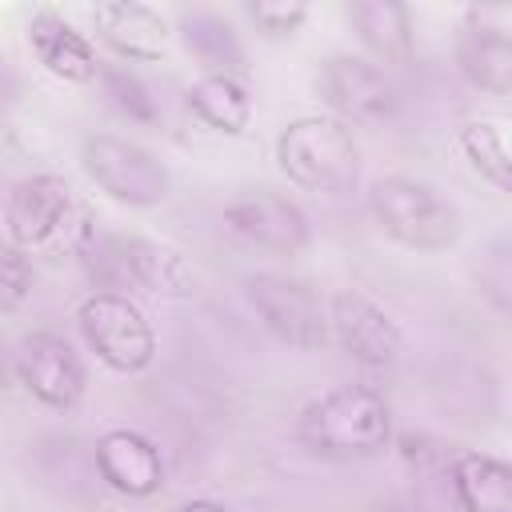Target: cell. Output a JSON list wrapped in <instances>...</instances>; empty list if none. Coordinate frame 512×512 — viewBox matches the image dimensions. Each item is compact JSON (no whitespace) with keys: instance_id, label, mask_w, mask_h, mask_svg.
<instances>
[{"instance_id":"obj_7","label":"cell","mask_w":512,"mask_h":512,"mask_svg":"<svg viewBox=\"0 0 512 512\" xmlns=\"http://www.w3.org/2000/svg\"><path fill=\"white\" fill-rule=\"evenodd\" d=\"M316 92L340 124H384L396 112V84L376 60L336 52L316 72Z\"/></svg>"},{"instance_id":"obj_23","label":"cell","mask_w":512,"mask_h":512,"mask_svg":"<svg viewBox=\"0 0 512 512\" xmlns=\"http://www.w3.org/2000/svg\"><path fill=\"white\" fill-rule=\"evenodd\" d=\"M248 20L268 40H284V36L300 32V24L308 20V4H300V0H256V4H248Z\"/></svg>"},{"instance_id":"obj_1","label":"cell","mask_w":512,"mask_h":512,"mask_svg":"<svg viewBox=\"0 0 512 512\" xmlns=\"http://www.w3.org/2000/svg\"><path fill=\"white\" fill-rule=\"evenodd\" d=\"M368 212L388 240L412 252H444L460 240V204L416 176H376L368 184Z\"/></svg>"},{"instance_id":"obj_24","label":"cell","mask_w":512,"mask_h":512,"mask_svg":"<svg viewBox=\"0 0 512 512\" xmlns=\"http://www.w3.org/2000/svg\"><path fill=\"white\" fill-rule=\"evenodd\" d=\"M104 80H108V88H112L116 104H120L128 116H136V120H152V116H156L148 88H144L132 72H124V68H108V72H104Z\"/></svg>"},{"instance_id":"obj_26","label":"cell","mask_w":512,"mask_h":512,"mask_svg":"<svg viewBox=\"0 0 512 512\" xmlns=\"http://www.w3.org/2000/svg\"><path fill=\"white\" fill-rule=\"evenodd\" d=\"M176 512H228V508L216 504V500H188V504H180Z\"/></svg>"},{"instance_id":"obj_6","label":"cell","mask_w":512,"mask_h":512,"mask_svg":"<svg viewBox=\"0 0 512 512\" xmlns=\"http://www.w3.org/2000/svg\"><path fill=\"white\" fill-rule=\"evenodd\" d=\"M244 296L252 304V312L260 316V324L288 348L300 352H316L332 340L328 332V304L324 296L292 276H276V272H256L244 284Z\"/></svg>"},{"instance_id":"obj_8","label":"cell","mask_w":512,"mask_h":512,"mask_svg":"<svg viewBox=\"0 0 512 512\" xmlns=\"http://www.w3.org/2000/svg\"><path fill=\"white\" fill-rule=\"evenodd\" d=\"M224 224L244 244L260 248V252H276V256H296L312 240V224H308L304 208L268 188L244 192L232 204H224Z\"/></svg>"},{"instance_id":"obj_4","label":"cell","mask_w":512,"mask_h":512,"mask_svg":"<svg viewBox=\"0 0 512 512\" xmlns=\"http://www.w3.org/2000/svg\"><path fill=\"white\" fill-rule=\"evenodd\" d=\"M80 168L108 200H116L124 208H156L172 192L168 164L152 148H144L140 140H128V136H112V132L84 136Z\"/></svg>"},{"instance_id":"obj_11","label":"cell","mask_w":512,"mask_h":512,"mask_svg":"<svg viewBox=\"0 0 512 512\" xmlns=\"http://www.w3.org/2000/svg\"><path fill=\"white\" fill-rule=\"evenodd\" d=\"M328 332L336 344L368 368H384L400 352V328L396 320L360 288H336L328 300Z\"/></svg>"},{"instance_id":"obj_10","label":"cell","mask_w":512,"mask_h":512,"mask_svg":"<svg viewBox=\"0 0 512 512\" xmlns=\"http://www.w3.org/2000/svg\"><path fill=\"white\" fill-rule=\"evenodd\" d=\"M456 60L468 84L492 96L512 92V12L508 8H468L456 40Z\"/></svg>"},{"instance_id":"obj_15","label":"cell","mask_w":512,"mask_h":512,"mask_svg":"<svg viewBox=\"0 0 512 512\" xmlns=\"http://www.w3.org/2000/svg\"><path fill=\"white\" fill-rule=\"evenodd\" d=\"M28 48L36 56V64L48 76L64 80V84H92L100 76V60H96L92 40L72 20H64L52 8L32 12V20H28Z\"/></svg>"},{"instance_id":"obj_27","label":"cell","mask_w":512,"mask_h":512,"mask_svg":"<svg viewBox=\"0 0 512 512\" xmlns=\"http://www.w3.org/2000/svg\"><path fill=\"white\" fill-rule=\"evenodd\" d=\"M8 388V368H4V356H0V392Z\"/></svg>"},{"instance_id":"obj_19","label":"cell","mask_w":512,"mask_h":512,"mask_svg":"<svg viewBox=\"0 0 512 512\" xmlns=\"http://www.w3.org/2000/svg\"><path fill=\"white\" fill-rule=\"evenodd\" d=\"M452 492L464 512H512V468L492 452H460L452 460Z\"/></svg>"},{"instance_id":"obj_18","label":"cell","mask_w":512,"mask_h":512,"mask_svg":"<svg viewBox=\"0 0 512 512\" xmlns=\"http://www.w3.org/2000/svg\"><path fill=\"white\" fill-rule=\"evenodd\" d=\"M184 104L204 128L224 136H240L252 120V92L240 76H228V72H204L200 80H192L184 92Z\"/></svg>"},{"instance_id":"obj_16","label":"cell","mask_w":512,"mask_h":512,"mask_svg":"<svg viewBox=\"0 0 512 512\" xmlns=\"http://www.w3.org/2000/svg\"><path fill=\"white\" fill-rule=\"evenodd\" d=\"M88 16H92L100 40L124 60L152 64L168 52V20L152 4L116 0V4H96Z\"/></svg>"},{"instance_id":"obj_22","label":"cell","mask_w":512,"mask_h":512,"mask_svg":"<svg viewBox=\"0 0 512 512\" xmlns=\"http://www.w3.org/2000/svg\"><path fill=\"white\" fill-rule=\"evenodd\" d=\"M32 284H36L32 260L16 244H0V316L16 312L32 296Z\"/></svg>"},{"instance_id":"obj_20","label":"cell","mask_w":512,"mask_h":512,"mask_svg":"<svg viewBox=\"0 0 512 512\" xmlns=\"http://www.w3.org/2000/svg\"><path fill=\"white\" fill-rule=\"evenodd\" d=\"M176 36L208 72H228V76L244 72V48L236 40V28L220 12L184 8L176 16Z\"/></svg>"},{"instance_id":"obj_25","label":"cell","mask_w":512,"mask_h":512,"mask_svg":"<svg viewBox=\"0 0 512 512\" xmlns=\"http://www.w3.org/2000/svg\"><path fill=\"white\" fill-rule=\"evenodd\" d=\"M16 92H20V80H16V72L8 68V60L0 56V104H12Z\"/></svg>"},{"instance_id":"obj_21","label":"cell","mask_w":512,"mask_h":512,"mask_svg":"<svg viewBox=\"0 0 512 512\" xmlns=\"http://www.w3.org/2000/svg\"><path fill=\"white\" fill-rule=\"evenodd\" d=\"M464 160L500 192L512 188V144H508V124L504 120H468L456 136Z\"/></svg>"},{"instance_id":"obj_3","label":"cell","mask_w":512,"mask_h":512,"mask_svg":"<svg viewBox=\"0 0 512 512\" xmlns=\"http://www.w3.org/2000/svg\"><path fill=\"white\" fill-rule=\"evenodd\" d=\"M280 172L304 192H348L360 172V148L348 124L332 116H300L276 136Z\"/></svg>"},{"instance_id":"obj_2","label":"cell","mask_w":512,"mask_h":512,"mask_svg":"<svg viewBox=\"0 0 512 512\" xmlns=\"http://www.w3.org/2000/svg\"><path fill=\"white\" fill-rule=\"evenodd\" d=\"M296 432L312 452L368 456L392 440V404L368 384H340L300 412Z\"/></svg>"},{"instance_id":"obj_12","label":"cell","mask_w":512,"mask_h":512,"mask_svg":"<svg viewBox=\"0 0 512 512\" xmlns=\"http://www.w3.org/2000/svg\"><path fill=\"white\" fill-rule=\"evenodd\" d=\"M68 208H72V188H68V180H60L56 172H32V176H24V180L8 192V204H4L8 240H12L20 252L44 248V244L64 228Z\"/></svg>"},{"instance_id":"obj_14","label":"cell","mask_w":512,"mask_h":512,"mask_svg":"<svg viewBox=\"0 0 512 512\" xmlns=\"http://www.w3.org/2000/svg\"><path fill=\"white\" fill-rule=\"evenodd\" d=\"M96 472L112 492L132 496V500L156 496L164 484L160 448L136 428H108L96 440Z\"/></svg>"},{"instance_id":"obj_17","label":"cell","mask_w":512,"mask_h":512,"mask_svg":"<svg viewBox=\"0 0 512 512\" xmlns=\"http://www.w3.org/2000/svg\"><path fill=\"white\" fill-rule=\"evenodd\" d=\"M356 40L384 64H404L412 56V12L396 0H356L344 8Z\"/></svg>"},{"instance_id":"obj_13","label":"cell","mask_w":512,"mask_h":512,"mask_svg":"<svg viewBox=\"0 0 512 512\" xmlns=\"http://www.w3.org/2000/svg\"><path fill=\"white\" fill-rule=\"evenodd\" d=\"M108 248H112L108 260L116 284H132L156 296H188L196 288V272L184 264L176 248H164L144 236H112Z\"/></svg>"},{"instance_id":"obj_9","label":"cell","mask_w":512,"mask_h":512,"mask_svg":"<svg viewBox=\"0 0 512 512\" xmlns=\"http://www.w3.org/2000/svg\"><path fill=\"white\" fill-rule=\"evenodd\" d=\"M16 376L52 412L76 408L88 384L80 352L56 332H32L16 344Z\"/></svg>"},{"instance_id":"obj_5","label":"cell","mask_w":512,"mask_h":512,"mask_svg":"<svg viewBox=\"0 0 512 512\" xmlns=\"http://www.w3.org/2000/svg\"><path fill=\"white\" fill-rule=\"evenodd\" d=\"M76 328L88 352L116 376H136L156 360V332L148 316L120 292H92L76 308Z\"/></svg>"}]
</instances>
